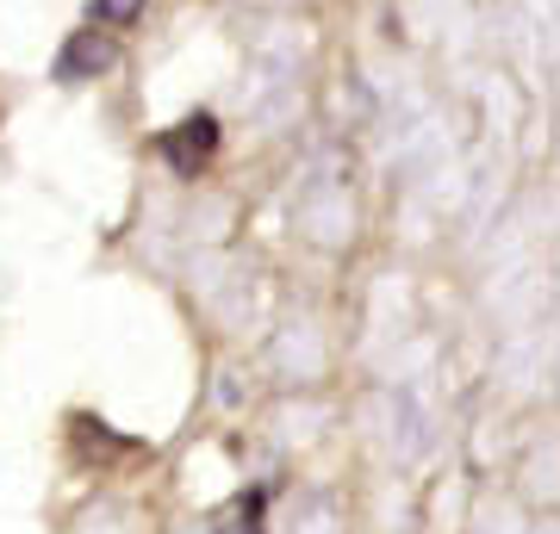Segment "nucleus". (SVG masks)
Returning <instances> with one entry per match:
<instances>
[{
	"mask_svg": "<svg viewBox=\"0 0 560 534\" xmlns=\"http://www.w3.org/2000/svg\"><path fill=\"white\" fill-rule=\"evenodd\" d=\"M143 13V0H94V20L101 25H131Z\"/></svg>",
	"mask_w": 560,
	"mask_h": 534,
	"instance_id": "3",
	"label": "nucleus"
},
{
	"mask_svg": "<svg viewBox=\"0 0 560 534\" xmlns=\"http://www.w3.org/2000/svg\"><path fill=\"white\" fill-rule=\"evenodd\" d=\"M119 62V44H113V32H69V44L57 50V81L62 87H81V81H94V75H106Z\"/></svg>",
	"mask_w": 560,
	"mask_h": 534,
	"instance_id": "1",
	"label": "nucleus"
},
{
	"mask_svg": "<svg viewBox=\"0 0 560 534\" xmlns=\"http://www.w3.org/2000/svg\"><path fill=\"white\" fill-rule=\"evenodd\" d=\"M162 150H168V162H175L180 175H194V168L219 150V119H212V112H187V119L168 131V143H162Z\"/></svg>",
	"mask_w": 560,
	"mask_h": 534,
	"instance_id": "2",
	"label": "nucleus"
}]
</instances>
